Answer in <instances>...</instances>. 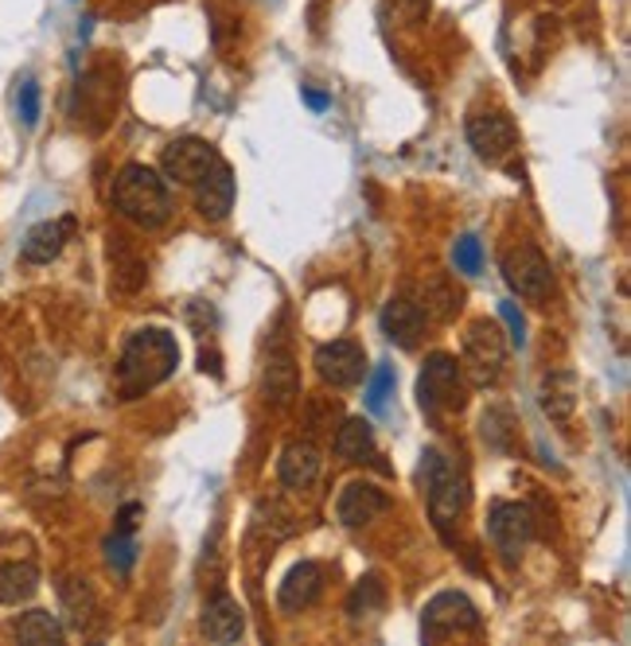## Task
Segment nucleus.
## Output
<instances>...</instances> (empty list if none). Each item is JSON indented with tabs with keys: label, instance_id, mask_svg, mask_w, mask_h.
Instances as JSON below:
<instances>
[{
	"label": "nucleus",
	"instance_id": "f257e3e1",
	"mask_svg": "<svg viewBox=\"0 0 631 646\" xmlns=\"http://www.w3.org/2000/svg\"><path fill=\"white\" fill-rule=\"evenodd\" d=\"M179 366V347L164 328H141L129 336L117 363V390L125 398H141V394L156 390L161 381H168Z\"/></svg>",
	"mask_w": 631,
	"mask_h": 646
},
{
	"label": "nucleus",
	"instance_id": "f03ea898",
	"mask_svg": "<svg viewBox=\"0 0 631 646\" xmlns=\"http://www.w3.org/2000/svg\"><path fill=\"white\" fill-rule=\"evenodd\" d=\"M114 207L121 219H129L141 231H161L172 219L168 179L149 164H125L114 179Z\"/></svg>",
	"mask_w": 631,
	"mask_h": 646
},
{
	"label": "nucleus",
	"instance_id": "7ed1b4c3",
	"mask_svg": "<svg viewBox=\"0 0 631 646\" xmlns=\"http://www.w3.org/2000/svg\"><path fill=\"white\" fill-rule=\"evenodd\" d=\"M421 479L429 491V518L436 522V530H448L468 506V479L441 448L421 451Z\"/></svg>",
	"mask_w": 631,
	"mask_h": 646
},
{
	"label": "nucleus",
	"instance_id": "20e7f679",
	"mask_svg": "<svg viewBox=\"0 0 631 646\" xmlns=\"http://www.w3.org/2000/svg\"><path fill=\"white\" fill-rule=\"evenodd\" d=\"M503 363H507V339L499 331L495 319H471L468 331H464V354H460V374L488 390L491 381L503 374Z\"/></svg>",
	"mask_w": 631,
	"mask_h": 646
},
{
	"label": "nucleus",
	"instance_id": "39448f33",
	"mask_svg": "<svg viewBox=\"0 0 631 646\" xmlns=\"http://www.w3.org/2000/svg\"><path fill=\"white\" fill-rule=\"evenodd\" d=\"M418 401L433 421L464 409V374L453 354L436 351L425 359V371H421V378H418Z\"/></svg>",
	"mask_w": 631,
	"mask_h": 646
},
{
	"label": "nucleus",
	"instance_id": "423d86ee",
	"mask_svg": "<svg viewBox=\"0 0 631 646\" xmlns=\"http://www.w3.org/2000/svg\"><path fill=\"white\" fill-rule=\"evenodd\" d=\"M503 281H507L511 293L523 296V301H546L553 289V269L534 242H515V246L503 254Z\"/></svg>",
	"mask_w": 631,
	"mask_h": 646
},
{
	"label": "nucleus",
	"instance_id": "0eeeda50",
	"mask_svg": "<svg viewBox=\"0 0 631 646\" xmlns=\"http://www.w3.org/2000/svg\"><path fill=\"white\" fill-rule=\"evenodd\" d=\"M219 164H223L219 149L199 141V137H179V141H172L161 156L164 179H176V184H187V187H196L203 176H211Z\"/></svg>",
	"mask_w": 631,
	"mask_h": 646
},
{
	"label": "nucleus",
	"instance_id": "6e6552de",
	"mask_svg": "<svg viewBox=\"0 0 631 646\" xmlns=\"http://www.w3.org/2000/svg\"><path fill=\"white\" fill-rule=\"evenodd\" d=\"M468 144L476 149L480 160L499 164V160H507L511 149L518 144V129L503 109H476V114L468 117Z\"/></svg>",
	"mask_w": 631,
	"mask_h": 646
},
{
	"label": "nucleus",
	"instance_id": "1a4fd4ad",
	"mask_svg": "<svg viewBox=\"0 0 631 646\" xmlns=\"http://www.w3.org/2000/svg\"><path fill=\"white\" fill-rule=\"evenodd\" d=\"M488 533L503 557L518 561L523 557V549L534 541V510L526 503H491Z\"/></svg>",
	"mask_w": 631,
	"mask_h": 646
},
{
	"label": "nucleus",
	"instance_id": "9d476101",
	"mask_svg": "<svg viewBox=\"0 0 631 646\" xmlns=\"http://www.w3.org/2000/svg\"><path fill=\"white\" fill-rule=\"evenodd\" d=\"M480 627V611L464 592H441L429 600L425 615H421V635L425 638H445L456 631H476Z\"/></svg>",
	"mask_w": 631,
	"mask_h": 646
},
{
	"label": "nucleus",
	"instance_id": "9b49d317",
	"mask_svg": "<svg viewBox=\"0 0 631 646\" xmlns=\"http://www.w3.org/2000/svg\"><path fill=\"white\" fill-rule=\"evenodd\" d=\"M312 366H316V374H320L328 386L351 390L366 374V354H363V347L351 343V339H331V343H324L320 351H316Z\"/></svg>",
	"mask_w": 631,
	"mask_h": 646
},
{
	"label": "nucleus",
	"instance_id": "f8f14e48",
	"mask_svg": "<svg viewBox=\"0 0 631 646\" xmlns=\"http://www.w3.org/2000/svg\"><path fill=\"white\" fill-rule=\"evenodd\" d=\"M386 510H390V495H386L378 483H366V479L347 483L343 495H339V503H336V518H339V526H347V530H363V526H371L374 518Z\"/></svg>",
	"mask_w": 631,
	"mask_h": 646
},
{
	"label": "nucleus",
	"instance_id": "ddd939ff",
	"mask_svg": "<svg viewBox=\"0 0 631 646\" xmlns=\"http://www.w3.org/2000/svg\"><path fill=\"white\" fill-rule=\"evenodd\" d=\"M74 231H79V222H74L71 214H62V219H51V222H39V226H32V231L24 234L20 257H24L27 266H51L55 257L62 254V246L74 238Z\"/></svg>",
	"mask_w": 631,
	"mask_h": 646
},
{
	"label": "nucleus",
	"instance_id": "4468645a",
	"mask_svg": "<svg viewBox=\"0 0 631 646\" xmlns=\"http://www.w3.org/2000/svg\"><path fill=\"white\" fill-rule=\"evenodd\" d=\"M324 468V456L320 448L312 441H293L285 444V451H281V460H277V475H281V483H285L289 491H304L316 483V475H320Z\"/></svg>",
	"mask_w": 631,
	"mask_h": 646
},
{
	"label": "nucleus",
	"instance_id": "2eb2a0df",
	"mask_svg": "<svg viewBox=\"0 0 631 646\" xmlns=\"http://www.w3.org/2000/svg\"><path fill=\"white\" fill-rule=\"evenodd\" d=\"M324 588V568L316 565V561H301V565H293L285 573V580H281V588H277V603H281V611H304L316 603V596H320Z\"/></svg>",
	"mask_w": 631,
	"mask_h": 646
},
{
	"label": "nucleus",
	"instance_id": "dca6fc26",
	"mask_svg": "<svg viewBox=\"0 0 631 646\" xmlns=\"http://www.w3.org/2000/svg\"><path fill=\"white\" fill-rule=\"evenodd\" d=\"M246 631V611L238 608V600H231L226 592L211 596L203 608V635L207 643H219V646H231L242 638Z\"/></svg>",
	"mask_w": 631,
	"mask_h": 646
},
{
	"label": "nucleus",
	"instance_id": "f3484780",
	"mask_svg": "<svg viewBox=\"0 0 631 646\" xmlns=\"http://www.w3.org/2000/svg\"><path fill=\"white\" fill-rule=\"evenodd\" d=\"M196 207L203 219L211 222H223L226 214H231L234 207V176H231V164H219V168L211 172V176H203L196 184Z\"/></svg>",
	"mask_w": 631,
	"mask_h": 646
},
{
	"label": "nucleus",
	"instance_id": "a211bd4d",
	"mask_svg": "<svg viewBox=\"0 0 631 646\" xmlns=\"http://www.w3.org/2000/svg\"><path fill=\"white\" fill-rule=\"evenodd\" d=\"M383 331L390 343L413 347L421 331H425V312H421V304H413L409 296H394L383 308Z\"/></svg>",
	"mask_w": 631,
	"mask_h": 646
},
{
	"label": "nucleus",
	"instance_id": "6ab92c4d",
	"mask_svg": "<svg viewBox=\"0 0 631 646\" xmlns=\"http://www.w3.org/2000/svg\"><path fill=\"white\" fill-rule=\"evenodd\" d=\"M59 603H62V620H67V627L86 631L90 623H94L98 603H94V592H90V585L82 580V576H62L59 580Z\"/></svg>",
	"mask_w": 631,
	"mask_h": 646
},
{
	"label": "nucleus",
	"instance_id": "aec40b11",
	"mask_svg": "<svg viewBox=\"0 0 631 646\" xmlns=\"http://www.w3.org/2000/svg\"><path fill=\"white\" fill-rule=\"evenodd\" d=\"M336 456L343 463H366L374 456V428L363 416H347L336 428Z\"/></svg>",
	"mask_w": 631,
	"mask_h": 646
},
{
	"label": "nucleus",
	"instance_id": "412c9836",
	"mask_svg": "<svg viewBox=\"0 0 631 646\" xmlns=\"http://www.w3.org/2000/svg\"><path fill=\"white\" fill-rule=\"evenodd\" d=\"M542 409L553 421H570L577 409V378L570 371H553L542 381Z\"/></svg>",
	"mask_w": 631,
	"mask_h": 646
},
{
	"label": "nucleus",
	"instance_id": "4be33fe9",
	"mask_svg": "<svg viewBox=\"0 0 631 646\" xmlns=\"http://www.w3.org/2000/svg\"><path fill=\"white\" fill-rule=\"evenodd\" d=\"M12 635H16L24 646H55V643H62V623H59V615H51V611L32 608L16 620Z\"/></svg>",
	"mask_w": 631,
	"mask_h": 646
},
{
	"label": "nucleus",
	"instance_id": "5701e85b",
	"mask_svg": "<svg viewBox=\"0 0 631 646\" xmlns=\"http://www.w3.org/2000/svg\"><path fill=\"white\" fill-rule=\"evenodd\" d=\"M39 588V568L32 561H9L0 565V603H24Z\"/></svg>",
	"mask_w": 631,
	"mask_h": 646
},
{
	"label": "nucleus",
	"instance_id": "b1692460",
	"mask_svg": "<svg viewBox=\"0 0 631 646\" xmlns=\"http://www.w3.org/2000/svg\"><path fill=\"white\" fill-rule=\"evenodd\" d=\"M460 289H453V284L445 281V277H433V281L425 284V301H421V312H425V319H453L456 312H460Z\"/></svg>",
	"mask_w": 631,
	"mask_h": 646
},
{
	"label": "nucleus",
	"instance_id": "393cba45",
	"mask_svg": "<svg viewBox=\"0 0 631 646\" xmlns=\"http://www.w3.org/2000/svg\"><path fill=\"white\" fill-rule=\"evenodd\" d=\"M383 580L378 576H363L355 585V592H351V603H347V615L351 620H363V615H374V611L383 608Z\"/></svg>",
	"mask_w": 631,
	"mask_h": 646
},
{
	"label": "nucleus",
	"instance_id": "a878e982",
	"mask_svg": "<svg viewBox=\"0 0 631 646\" xmlns=\"http://www.w3.org/2000/svg\"><path fill=\"white\" fill-rule=\"evenodd\" d=\"M453 266H456V273H464V277H480V269H483V242L476 238V234H460V238H456Z\"/></svg>",
	"mask_w": 631,
	"mask_h": 646
},
{
	"label": "nucleus",
	"instance_id": "bb28decb",
	"mask_svg": "<svg viewBox=\"0 0 631 646\" xmlns=\"http://www.w3.org/2000/svg\"><path fill=\"white\" fill-rule=\"evenodd\" d=\"M16 114L20 121L27 125V129H36L39 125V114H44V98H39V82L36 79H24L16 90Z\"/></svg>",
	"mask_w": 631,
	"mask_h": 646
},
{
	"label": "nucleus",
	"instance_id": "cd10ccee",
	"mask_svg": "<svg viewBox=\"0 0 631 646\" xmlns=\"http://www.w3.org/2000/svg\"><path fill=\"white\" fill-rule=\"evenodd\" d=\"M394 366H378L374 371V378H371V386H366V409L371 413H383L386 409V401H390V394H394Z\"/></svg>",
	"mask_w": 631,
	"mask_h": 646
},
{
	"label": "nucleus",
	"instance_id": "c85d7f7f",
	"mask_svg": "<svg viewBox=\"0 0 631 646\" xmlns=\"http://www.w3.org/2000/svg\"><path fill=\"white\" fill-rule=\"evenodd\" d=\"M106 557H109V565H114L117 573H129V568H133V561H137V541H133V533L114 530V538L106 541Z\"/></svg>",
	"mask_w": 631,
	"mask_h": 646
},
{
	"label": "nucleus",
	"instance_id": "c756f323",
	"mask_svg": "<svg viewBox=\"0 0 631 646\" xmlns=\"http://www.w3.org/2000/svg\"><path fill=\"white\" fill-rule=\"evenodd\" d=\"M499 316H503V324H507V331H511V347H526V319H523V312H518V304L515 301H499Z\"/></svg>",
	"mask_w": 631,
	"mask_h": 646
},
{
	"label": "nucleus",
	"instance_id": "7c9ffc66",
	"mask_svg": "<svg viewBox=\"0 0 631 646\" xmlns=\"http://www.w3.org/2000/svg\"><path fill=\"white\" fill-rule=\"evenodd\" d=\"M133 518H141V506L137 503H129V506H121V514H117V530L121 533H133Z\"/></svg>",
	"mask_w": 631,
	"mask_h": 646
},
{
	"label": "nucleus",
	"instance_id": "2f4dec72",
	"mask_svg": "<svg viewBox=\"0 0 631 646\" xmlns=\"http://www.w3.org/2000/svg\"><path fill=\"white\" fill-rule=\"evenodd\" d=\"M304 102H308L316 114H324V109L331 106V98H328V94H320V90H304Z\"/></svg>",
	"mask_w": 631,
	"mask_h": 646
}]
</instances>
